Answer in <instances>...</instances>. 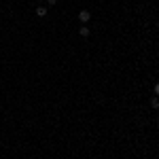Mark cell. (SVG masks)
Wrapping results in <instances>:
<instances>
[{
  "label": "cell",
  "mask_w": 159,
  "mask_h": 159,
  "mask_svg": "<svg viewBox=\"0 0 159 159\" xmlns=\"http://www.w3.org/2000/svg\"><path fill=\"white\" fill-rule=\"evenodd\" d=\"M151 106H153V108H159V98H157V96L151 98Z\"/></svg>",
  "instance_id": "obj_4"
},
{
  "label": "cell",
  "mask_w": 159,
  "mask_h": 159,
  "mask_svg": "<svg viewBox=\"0 0 159 159\" xmlns=\"http://www.w3.org/2000/svg\"><path fill=\"white\" fill-rule=\"evenodd\" d=\"M79 19L83 21V23H87V21L91 19V13H89V11H81V13H79Z\"/></svg>",
  "instance_id": "obj_1"
},
{
  "label": "cell",
  "mask_w": 159,
  "mask_h": 159,
  "mask_svg": "<svg viewBox=\"0 0 159 159\" xmlns=\"http://www.w3.org/2000/svg\"><path fill=\"white\" fill-rule=\"evenodd\" d=\"M79 34L83 36V38H87V36H89V28H87V26H81V28H79Z\"/></svg>",
  "instance_id": "obj_2"
},
{
  "label": "cell",
  "mask_w": 159,
  "mask_h": 159,
  "mask_svg": "<svg viewBox=\"0 0 159 159\" xmlns=\"http://www.w3.org/2000/svg\"><path fill=\"white\" fill-rule=\"evenodd\" d=\"M34 13H36V17H47V9H45V6H38Z\"/></svg>",
  "instance_id": "obj_3"
},
{
  "label": "cell",
  "mask_w": 159,
  "mask_h": 159,
  "mask_svg": "<svg viewBox=\"0 0 159 159\" xmlns=\"http://www.w3.org/2000/svg\"><path fill=\"white\" fill-rule=\"evenodd\" d=\"M47 2H49V6H53V4H55L57 0H47Z\"/></svg>",
  "instance_id": "obj_6"
},
{
  "label": "cell",
  "mask_w": 159,
  "mask_h": 159,
  "mask_svg": "<svg viewBox=\"0 0 159 159\" xmlns=\"http://www.w3.org/2000/svg\"><path fill=\"white\" fill-rule=\"evenodd\" d=\"M155 96H159V83L155 85Z\"/></svg>",
  "instance_id": "obj_5"
}]
</instances>
